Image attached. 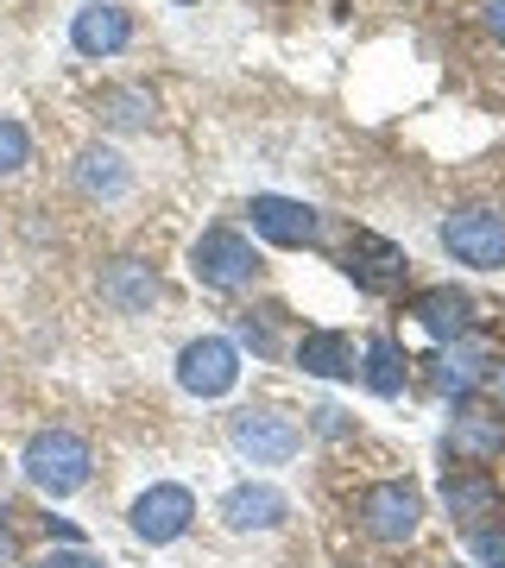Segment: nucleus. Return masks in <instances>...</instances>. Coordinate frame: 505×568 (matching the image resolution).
I'll use <instances>...</instances> for the list:
<instances>
[{"instance_id": "f257e3e1", "label": "nucleus", "mask_w": 505, "mask_h": 568, "mask_svg": "<svg viewBox=\"0 0 505 568\" xmlns=\"http://www.w3.org/2000/svg\"><path fill=\"white\" fill-rule=\"evenodd\" d=\"M20 467H26V480H32L44 499H70L77 487H89L95 455H89V443H82L77 429H39V436L26 443Z\"/></svg>"}, {"instance_id": "f03ea898", "label": "nucleus", "mask_w": 505, "mask_h": 568, "mask_svg": "<svg viewBox=\"0 0 505 568\" xmlns=\"http://www.w3.org/2000/svg\"><path fill=\"white\" fill-rule=\"evenodd\" d=\"M342 272L361 284L366 297H398L404 278H411V260H404L398 241H385V234H373V227H354L347 246H342Z\"/></svg>"}, {"instance_id": "7ed1b4c3", "label": "nucleus", "mask_w": 505, "mask_h": 568, "mask_svg": "<svg viewBox=\"0 0 505 568\" xmlns=\"http://www.w3.org/2000/svg\"><path fill=\"white\" fill-rule=\"evenodd\" d=\"M190 272H196V284H209V291H241V284L260 278V253H253V241H246L241 227H209V234L190 246Z\"/></svg>"}, {"instance_id": "20e7f679", "label": "nucleus", "mask_w": 505, "mask_h": 568, "mask_svg": "<svg viewBox=\"0 0 505 568\" xmlns=\"http://www.w3.org/2000/svg\"><path fill=\"white\" fill-rule=\"evenodd\" d=\"M424 525V493L411 480H380L361 493V530L373 544H411Z\"/></svg>"}, {"instance_id": "39448f33", "label": "nucleus", "mask_w": 505, "mask_h": 568, "mask_svg": "<svg viewBox=\"0 0 505 568\" xmlns=\"http://www.w3.org/2000/svg\"><path fill=\"white\" fill-rule=\"evenodd\" d=\"M178 386L190 398H228V392L241 386V347L228 342V335H202L178 354Z\"/></svg>"}, {"instance_id": "423d86ee", "label": "nucleus", "mask_w": 505, "mask_h": 568, "mask_svg": "<svg viewBox=\"0 0 505 568\" xmlns=\"http://www.w3.org/2000/svg\"><path fill=\"white\" fill-rule=\"evenodd\" d=\"M443 246L462 265H474V272H499L505 265V215H493V209H455L443 222Z\"/></svg>"}, {"instance_id": "0eeeda50", "label": "nucleus", "mask_w": 505, "mask_h": 568, "mask_svg": "<svg viewBox=\"0 0 505 568\" xmlns=\"http://www.w3.org/2000/svg\"><path fill=\"white\" fill-rule=\"evenodd\" d=\"M443 511L467 530V537H474V530L499 525L505 493H499V480H493L486 467H448V474H443Z\"/></svg>"}, {"instance_id": "6e6552de", "label": "nucleus", "mask_w": 505, "mask_h": 568, "mask_svg": "<svg viewBox=\"0 0 505 568\" xmlns=\"http://www.w3.org/2000/svg\"><path fill=\"white\" fill-rule=\"evenodd\" d=\"M228 443L241 448L253 467H279L303 448V429L291 424V417H279V410H241V417L228 424Z\"/></svg>"}, {"instance_id": "1a4fd4ad", "label": "nucleus", "mask_w": 505, "mask_h": 568, "mask_svg": "<svg viewBox=\"0 0 505 568\" xmlns=\"http://www.w3.org/2000/svg\"><path fill=\"white\" fill-rule=\"evenodd\" d=\"M190 518H196V499H190V487H152V493H140L133 499V537L140 544H178L183 530H190Z\"/></svg>"}, {"instance_id": "9d476101", "label": "nucleus", "mask_w": 505, "mask_h": 568, "mask_svg": "<svg viewBox=\"0 0 505 568\" xmlns=\"http://www.w3.org/2000/svg\"><path fill=\"white\" fill-rule=\"evenodd\" d=\"M246 215H253V234H265L272 246H316L323 241V215L310 203H291V196H253Z\"/></svg>"}, {"instance_id": "9b49d317", "label": "nucleus", "mask_w": 505, "mask_h": 568, "mask_svg": "<svg viewBox=\"0 0 505 568\" xmlns=\"http://www.w3.org/2000/svg\"><path fill=\"white\" fill-rule=\"evenodd\" d=\"M127 39H133V13L114 7V0H89L70 20V44L82 58H114V51H127Z\"/></svg>"}, {"instance_id": "f8f14e48", "label": "nucleus", "mask_w": 505, "mask_h": 568, "mask_svg": "<svg viewBox=\"0 0 505 568\" xmlns=\"http://www.w3.org/2000/svg\"><path fill=\"white\" fill-rule=\"evenodd\" d=\"M411 316L436 335V342H467V328H474V297L455 291V284H430L411 297Z\"/></svg>"}, {"instance_id": "ddd939ff", "label": "nucleus", "mask_w": 505, "mask_h": 568, "mask_svg": "<svg viewBox=\"0 0 505 568\" xmlns=\"http://www.w3.org/2000/svg\"><path fill=\"white\" fill-rule=\"evenodd\" d=\"M291 518V499H284L279 487H265V480H246V487H234L222 499V525L228 530H272Z\"/></svg>"}, {"instance_id": "4468645a", "label": "nucleus", "mask_w": 505, "mask_h": 568, "mask_svg": "<svg viewBox=\"0 0 505 568\" xmlns=\"http://www.w3.org/2000/svg\"><path fill=\"white\" fill-rule=\"evenodd\" d=\"M448 443H455V455H467V462H499L505 455V417L499 410H481V405H462L455 424H448Z\"/></svg>"}, {"instance_id": "2eb2a0df", "label": "nucleus", "mask_w": 505, "mask_h": 568, "mask_svg": "<svg viewBox=\"0 0 505 568\" xmlns=\"http://www.w3.org/2000/svg\"><path fill=\"white\" fill-rule=\"evenodd\" d=\"M101 297L121 310V316H140V310L159 304V278H152V265L121 260V265H108V278H101Z\"/></svg>"}, {"instance_id": "dca6fc26", "label": "nucleus", "mask_w": 505, "mask_h": 568, "mask_svg": "<svg viewBox=\"0 0 505 568\" xmlns=\"http://www.w3.org/2000/svg\"><path fill=\"white\" fill-rule=\"evenodd\" d=\"M297 366L316 373V379H347L354 373V342H347L342 328H310L297 342Z\"/></svg>"}, {"instance_id": "f3484780", "label": "nucleus", "mask_w": 505, "mask_h": 568, "mask_svg": "<svg viewBox=\"0 0 505 568\" xmlns=\"http://www.w3.org/2000/svg\"><path fill=\"white\" fill-rule=\"evenodd\" d=\"M481 347L474 342H448V354L443 361H436V373H430V379H436V392H443V398H467V392L481 386Z\"/></svg>"}, {"instance_id": "a211bd4d", "label": "nucleus", "mask_w": 505, "mask_h": 568, "mask_svg": "<svg viewBox=\"0 0 505 568\" xmlns=\"http://www.w3.org/2000/svg\"><path fill=\"white\" fill-rule=\"evenodd\" d=\"M361 379H366V392H380V398H398V392H404V354H398L392 335H373V342H366Z\"/></svg>"}, {"instance_id": "6ab92c4d", "label": "nucleus", "mask_w": 505, "mask_h": 568, "mask_svg": "<svg viewBox=\"0 0 505 568\" xmlns=\"http://www.w3.org/2000/svg\"><path fill=\"white\" fill-rule=\"evenodd\" d=\"M82 190H89V196H114V190H127V171H121V159H114V152H108V145H89V152H82Z\"/></svg>"}, {"instance_id": "aec40b11", "label": "nucleus", "mask_w": 505, "mask_h": 568, "mask_svg": "<svg viewBox=\"0 0 505 568\" xmlns=\"http://www.w3.org/2000/svg\"><path fill=\"white\" fill-rule=\"evenodd\" d=\"M26 159H32V140H26V126L13 121V114H0V178H13Z\"/></svg>"}, {"instance_id": "412c9836", "label": "nucleus", "mask_w": 505, "mask_h": 568, "mask_svg": "<svg viewBox=\"0 0 505 568\" xmlns=\"http://www.w3.org/2000/svg\"><path fill=\"white\" fill-rule=\"evenodd\" d=\"M467 549H474V562H481V568H505V518H499V525H486V530H474Z\"/></svg>"}, {"instance_id": "4be33fe9", "label": "nucleus", "mask_w": 505, "mask_h": 568, "mask_svg": "<svg viewBox=\"0 0 505 568\" xmlns=\"http://www.w3.org/2000/svg\"><path fill=\"white\" fill-rule=\"evenodd\" d=\"M39 568H108L95 556V549H82V544H63V549H51V556H44Z\"/></svg>"}, {"instance_id": "5701e85b", "label": "nucleus", "mask_w": 505, "mask_h": 568, "mask_svg": "<svg viewBox=\"0 0 505 568\" xmlns=\"http://www.w3.org/2000/svg\"><path fill=\"white\" fill-rule=\"evenodd\" d=\"M234 335H241V342L253 347V354H272V347H279V342H272V328H265L260 316H253V310H246V316H234Z\"/></svg>"}, {"instance_id": "b1692460", "label": "nucleus", "mask_w": 505, "mask_h": 568, "mask_svg": "<svg viewBox=\"0 0 505 568\" xmlns=\"http://www.w3.org/2000/svg\"><path fill=\"white\" fill-rule=\"evenodd\" d=\"M481 20H486V32H493V39L505 44V0H486V7H481Z\"/></svg>"}, {"instance_id": "393cba45", "label": "nucleus", "mask_w": 505, "mask_h": 568, "mask_svg": "<svg viewBox=\"0 0 505 568\" xmlns=\"http://www.w3.org/2000/svg\"><path fill=\"white\" fill-rule=\"evenodd\" d=\"M7 556H13V537H7V525H0V562H7Z\"/></svg>"}, {"instance_id": "a878e982", "label": "nucleus", "mask_w": 505, "mask_h": 568, "mask_svg": "<svg viewBox=\"0 0 505 568\" xmlns=\"http://www.w3.org/2000/svg\"><path fill=\"white\" fill-rule=\"evenodd\" d=\"M499 398H505V366H499Z\"/></svg>"}, {"instance_id": "bb28decb", "label": "nucleus", "mask_w": 505, "mask_h": 568, "mask_svg": "<svg viewBox=\"0 0 505 568\" xmlns=\"http://www.w3.org/2000/svg\"><path fill=\"white\" fill-rule=\"evenodd\" d=\"M178 7H190V0H178Z\"/></svg>"}, {"instance_id": "cd10ccee", "label": "nucleus", "mask_w": 505, "mask_h": 568, "mask_svg": "<svg viewBox=\"0 0 505 568\" xmlns=\"http://www.w3.org/2000/svg\"><path fill=\"white\" fill-rule=\"evenodd\" d=\"M448 568H455V562H448Z\"/></svg>"}]
</instances>
